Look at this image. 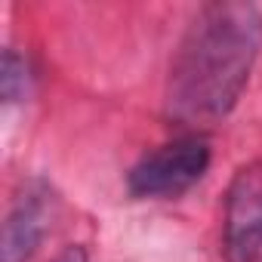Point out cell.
Returning a JSON list of instances; mask_svg holds the SVG:
<instances>
[{
    "mask_svg": "<svg viewBox=\"0 0 262 262\" xmlns=\"http://www.w3.org/2000/svg\"><path fill=\"white\" fill-rule=\"evenodd\" d=\"M262 10L244 0L204 4L188 22L167 77L164 114L185 133L225 120L259 59Z\"/></svg>",
    "mask_w": 262,
    "mask_h": 262,
    "instance_id": "1",
    "label": "cell"
},
{
    "mask_svg": "<svg viewBox=\"0 0 262 262\" xmlns=\"http://www.w3.org/2000/svg\"><path fill=\"white\" fill-rule=\"evenodd\" d=\"M213 151L204 133H182L145 151L126 173V191L136 201H170L185 194L210 170Z\"/></svg>",
    "mask_w": 262,
    "mask_h": 262,
    "instance_id": "2",
    "label": "cell"
},
{
    "mask_svg": "<svg viewBox=\"0 0 262 262\" xmlns=\"http://www.w3.org/2000/svg\"><path fill=\"white\" fill-rule=\"evenodd\" d=\"M222 256L225 262L262 259V158L237 167L228 182L222 210Z\"/></svg>",
    "mask_w": 262,
    "mask_h": 262,
    "instance_id": "3",
    "label": "cell"
},
{
    "mask_svg": "<svg viewBox=\"0 0 262 262\" xmlns=\"http://www.w3.org/2000/svg\"><path fill=\"white\" fill-rule=\"evenodd\" d=\"M56 210H59V198L53 185L43 179H28L16 191L4 219V241H0L4 262H28L37 253L47 231L53 228Z\"/></svg>",
    "mask_w": 262,
    "mask_h": 262,
    "instance_id": "4",
    "label": "cell"
},
{
    "mask_svg": "<svg viewBox=\"0 0 262 262\" xmlns=\"http://www.w3.org/2000/svg\"><path fill=\"white\" fill-rule=\"evenodd\" d=\"M28 83H31V71H28L25 56H19L13 47H7V53H4V68H0V93H4V102L13 105V102L25 99Z\"/></svg>",
    "mask_w": 262,
    "mask_h": 262,
    "instance_id": "5",
    "label": "cell"
},
{
    "mask_svg": "<svg viewBox=\"0 0 262 262\" xmlns=\"http://www.w3.org/2000/svg\"><path fill=\"white\" fill-rule=\"evenodd\" d=\"M53 262H90V253H86L83 244H68L62 253H56Z\"/></svg>",
    "mask_w": 262,
    "mask_h": 262,
    "instance_id": "6",
    "label": "cell"
}]
</instances>
